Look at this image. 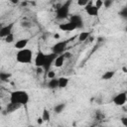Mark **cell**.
<instances>
[{
    "label": "cell",
    "instance_id": "cell-1",
    "mask_svg": "<svg viewBox=\"0 0 127 127\" xmlns=\"http://www.w3.org/2000/svg\"><path fill=\"white\" fill-rule=\"evenodd\" d=\"M30 100V95L25 90H14L10 94V102L18 105H26Z\"/></svg>",
    "mask_w": 127,
    "mask_h": 127
},
{
    "label": "cell",
    "instance_id": "cell-2",
    "mask_svg": "<svg viewBox=\"0 0 127 127\" xmlns=\"http://www.w3.org/2000/svg\"><path fill=\"white\" fill-rule=\"evenodd\" d=\"M33 60V52L29 49L20 50L16 53V61L20 64H31Z\"/></svg>",
    "mask_w": 127,
    "mask_h": 127
},
{
    "label": "cell",
    "instance_id": "cell-3",
    "mask_svg": "<svg viewBox=\"0 0 127 127\" xmlns=\"http://www.w3.org/2000/svg\"><path fill=\"white\" fill-rule=\"evenodd\" d=\"M70 3H71L70 1H66L64 4L58 5V8L56 9V18L58 20H64V19L67 18L68 14H69Z\"/></svg>",
    "mask_w": 127,
    "mask_h": 127
},
{
    "label": "cell",
    "instance_id": "cell-4",
    "mask_svg": "<svg viewBox=\"0 0 127 127\" xmlns=\"http://www.w3.org/2000/svg\"><path fill=\"white\" fill-rule=\"evenodd\" d=\"M66 48H67V41H60L52 47V53L56 54L57 56H61L64 52H66Z\"/></svg>",
    "mask_w": 127,
    "mask_h": 127
},
{
    "label": "cell",
    "instance_id": "cell-5",
    "mask_svg": "<svg viewBox=\"0 0 127 127\" xmlns=\"http://www.w3.org/2000/svg\"><path fill=\"white\" fill-rule=\"evenodd\" d=\"M57 55L54 54V53H50V54H47L46 55V61H45V64L43 66V69L44 71H46L47 73L50 71V68L52 65H54V63L57 59Z\"/></svg>",
    "mask_w": 127,
    "mask_h": 127
},
{
    "label": "cell",
    "instance_id": "cell-6",
    "mask_svg": "<svg viewBox=\"0 0 127 127\" xmlns=\"http://www.w3.org/2000/svg\"><path fill=\"white\" fill-rule=\"evenodd\" d=\"M112 102L116 106H123V105H125L126 102H127V93L126 92H119V93H117L112 98Z\"/></svg>",
    "mask_w": 127,
    "mask_h": 127
},
{
    "label": "cell",
    "instance_id": "cell-7",
    "mask_svg": "<svg viewBox=\"0 0 127 127\" xmlns=\"http://www.w3.org/2000/svg\"><path fill=\"white\" fill-rule=\"evenodd\" d=\"M69 22L72 23L76 29H81L83 27V20L80 15L78 14H73L69 17Z\"/></svg>",
    "mask_w": 127,
    "mask_h": 127
},
{
    "label": "cell",
    "instance_id": "cell-8",
    "mask_svg": "<svg viewBox=\"0 0 127 127\" xmlns=\"http://www.w3.org/2000/svg\"><path fill=\"white\" fill-rule=\"evenodd\" d=\"M84 9H85V12L89 16H98V14H99V9H97L94 6V3L92 1H89L88 4L84 7Z\"/></svg>",
    "mask_w": 127,
    "mask_h": 127
},
{
    "label": "cell",
    "instance_id": "cell-9",
    "mask_svg": "<svg viewBox=\"0 0 127 127\" xmlns=\"http://www.w3.org/2000/svg\"><path fill=\"white\" fill-rule=\"evenodd\" d=\"M46 55L47 54H44L42 51H39L36 58H35V65L37 67H42L44 66L45 64V61H46Z\"/></svg>",
    "mask_w": 127,
    "mask_h": 127
},
{
    "label": "cell",
    "instance_id": "cell-10",
    "mask_svg": "<svg viewBox=\"0 0 127 127\" xmlns=\"http://www.w3.org/2000/svg\"><path fill=\"white\" fill-rule=\"evenodd\" d=\"M13 26H14L13 23L8 24V25H5V26H2L1 29H0V37L2 39H5L7 36H9L10 34H12Z\"/></svg>",
    "mask_w": 127,
    "mask_h": 127
},
{
    "label": "cell",
    "instance_id": "cell-11",
    "mask_svg": "<svg viewBox=\"0 0 127 127\" xmlns=\"http://www.w3.org/2000/svg\"><path fill=\"white\" fill-rule=\"evenodd\" d=\"M59 28H60V30H62V31H64V32H70V31H73V30L76 29L75 26H74L72 23H70V22L64 23V24H60Z\"/></svg>",
    "mask_w": 127,
    "mask_h": 127
},
{
    "label": "cell",
    "instance_id": "cell-12",
    "mask_svg": "<svg viewBox=\"0 0 127 127\" xmlns=\"http://www.w3.org/2000/svg\"><path fill=\"white\" fill-rule=\"evenodd\" d=\"M28 43H29V40H28V39H21V40H18V41L15 43V48H16L18 51L24 50V49H26Z\"/></svg>",
    "mask_w": 127,
    "mask_h": 127
},
{
    "label": "cell",
    "instance_id": "cell-13",
    "mask_svg": "<svg viewBox=\"0 0 127 127\" xmlns=\"http://www.w3.org/2000/svg\"><path fill=\"white\" fill-rule=\"evenodd\" d=\"M48 87L50 89H56V88H59V78H52L49 80L48 82Z\"/></svg>",
    "mask_w": 127,
    "mask_h": 127
},
{
    "label": "cell",
    "instance_id": "cell-14",
    "mask_svg": "<svg viewBox=\"0 0 127 127\" xmlns=\"http://www.w3.org/2000/svg\"><path fill=\"white\" fill-rule=\"evenodd\" d=\"M20 107H21V105H18V104H15V103L10 102L6 106V111H7V113H12V112L16 111L17 109H19Z\"/></svg>",
    "mask_w": 127,
    "mask_h": 127
},
{
    "label": "cell",
    "instance_id": "cell-15",
    "mask_svg": "<svg viewBox=\"0 0 127 127\" xmlns=\"http://www.w3.org/2000/svg\"><path fill=\"white\" fill-rule=\"evenodd\" d=\"M64 61H65V59H64V57L63 55L58 56L57 59H56V61H55V63H54V65H55L56 67H61V66L64 65Z\"/></svg>",
    "mask_w": 127,
    "mask_h": 127
},
{
    "label": "cell",
    "instance_id": "cell-16",
    "mask_svg": "<svg viewBox=\"0 0 127 127\" xmlns=\"http://www.w3.org/2000/svg\"><path fill=\"white\" fill-rule=\"evenodd\" d=\"M68 78L65 76H62L59 78V88H64L68 84Z\"/></svg>",
    "mask_w": 127,
    "mask_h": 127
},
{
    "label": "cell",
    "instance_id": "cell-17",
    "mask_svg": "<svg viewBox=\"0 0 127 127\" xmlns=\"http://www.w3.org/2000/svg\"><path fill=\"white\" fill-rule=\"evenodd\" d=\"M64 108H65V103H64V102H62V103H58V104L55 105V107H54V111H55V113L60 114V113H62V112L64 110Z\"/></svg>",
    "mask_w": 127,
    "mask_h": 127
},
{
    "label": "cell",
    "instance_id": "cell-18",
    "mask_svg": "<svg viewBox=\"0 0 127 127\" xmlns=\"http://www.w3.org/2000/svg\"><path fill=\"white\" fill-rule=\"evenodd\" d=\"M114 74H115V71H114V70H107V71H105V72L102 74L101 78H102L103 80H108V79H111V78L114 76Z\"/></svg>",
    "mask_w": 127,
    "mask_h": 127
},
{
    "label": "cell",
    "instance_id": "cell-19",
    "mask_svg": "<svg viewBox=\"0 0 127 127\" xmlns=\"http://www.w3.org/2000/svg\"><path fill=\"white\" fill-rule=\"evenodd\" d=\"M89 36H90V33L89 32H81L78 35V41L79 42H84V41H86V40L89 39Z\"/></svg>",
    "mask_w": 127,
    "mask_h": 127
},
{
    "label": "cell",
    "instance_id": "cell-20",
    "mask_svg": "<svg viewBox=\"0 0 127 127\" xmlns=\"http://www.w3.org/2000/svg\"><path fill=\"white\" fill-rule=\"evenodd\" d=\"M42 118H43L44 121H50V119H51V114H50V111H49L47 108H45V109L43 110Z\"/></svg>",
    "mask_w": 127,
    "mask_h": 127
},
{
    "label": "cell",
    "instance_id": "cell-21",
    "mask_svg": "<svg viewBox=\"0 0 127 127\" xmlns=\"http://www.w3.org/2000/svg\"><path fill=\"white\" fill-rule=\"evenodd\" d=\"M9 77H10V73H8V72H5V71H1L0 72V79H1V81H8V79H9Z\"/></svg>",
    "mask_w": 127,
    "mask_h": 127
},
{
    "label": "cell",
    "instance_id": "cell-22",
    "mask_svg": "<svg viewBox=\"0 0 127 127\" xmlns=\"http://www.w3.org/2000/svg\"><path fill=\"white\" fill-rule=\"evenodd\" d=\"M119 16L123 20H127V7H124L121 9V11L119 12Z\"/></svg>",
    "mask_w": 127,
    "mask_h": 127
},
{
    "label": "cell",
    "instance_id": "cell-23",
    "mask_svg": "<svg viewBox=\"0 0 127 127\" xmlns=\"http://www.w3.org/2000/svg\"><path fill=\"white\" fill-rule=\"evenodd\" d=\"M21 27L24 28V29H30L32 27V23L29 22V21H23L21 23Z\"/></svg>",
    "mask_w": 127,
    "mask_h": 127
},
{
    "label": "cell",
    "instance_id": "cell-24",
    "mask_svg": "<svg viewBox=\"0 0 127 127\" xmlns=\"http://www.w3.org/2000/svg\"><path fill=\"white\" fill-rule=\"evenodd\" d=\"M4 41H5L6 43H8V44L13 43V42H14V35H13V33H12V34H10L9 36H7V37L4 39Z\"/></svg>",
    "mask_w": 127,
    "mask_h": 127
},
{
    "label": "cell",
    "instance_id": "cell-25",
    "mask_svg": "<svg viewBox=\"0 0 127 127\" xmlns=\"http://www.w3.org/2000/svg\"><path fill=\"white\" fill-rule=\"evenodd\" d=\"M112 4H113V1L112 0H104L103 1V6L105 8H109L110 6H112Z\"/></svg>",
    "mask_w": 127,
    "mask_h": 127
},
{
    "label": "cell",
    "instance_id": "cell-26",
    "mask_svg": "<svg viewBox=\"0 0 127 127\" xmlns=\"http://www.w3.org/2000/svg\"><path fill=\"white\" fill-rule=\"evenodd\" d=\"M93 3H94V6H95L97 9H100V8L103 6V1H101V0H96V1H94Z\"/></svg>",
    "mask_w": 127,
    "mask_h": 127
},
{
    "label": "cell",
    "instance_id": "cell-27",
    "mask_svg": "<svg viewBox=\"0 0 127 127\" xmlns=\"http://www.w3.org/2000/svg\"><path fill=\"white\" fill-rule=\"evenodd\" d=\"M95 118H96L97 120H101L102 118H104V114H103L102 112H100L99 110H97L96 113H95Z\"/></svg>",
    "mask_w": 127,
    "mask_h": 127
},
{
    "label": "cell",
    "instance_id": "cell-28",
    "mask_svg": "<svg viewBox=\"0 0 127 127\" xmlns=\"http://www.w3.org/2000/svg\"><path fill=\"white\" fill-rule=\"evenodd\" d=\"M88 2H89V1H87V0H78V1H77V4H78L79 6L85 7V6L88 4Z\"/></svg>",
    "mask_w": 127,
    "mask_h": 127
},
{
    "label": "cell",
    "instance_id": "cell-29",
    "mask_svg": "<svg viewBox=\"0 0 127 127\" xmlns=\"http://www.w3.org/2000/svg\"><path fill=\"white\" fill-rule=\"evenodd\" d=\"M47 75H48V77H49L50 79H52V78H55V77H56V72L53 71V70H50V71L47 73Z\"/></svg>",
    "mask_w": 127,
    "mask_h": 127
},
{
    "label": "cell",
    "instance_id": "cell-30",
    "mask_svg": "<svg viewBox=\"0 0 127 127\" xmlns=\"http://www.w3.org/2000/svg\"><path fill=\"white\" fill-rule=\"evenodd\" d=\"M63 56L64 57V59L66 60V59H69V58H71V53H69V52H64V54H63Z\"/></svg>",
    "mask_w": 127,
    "mask_h": 127
},
{
    "label": "cell",
    "instance_id": "cell-31",
    "mask_svg": "<svg viewBox=\"0 0 127 127\" xmlns=\"http://www.w3.org/2000/svg\"><path fill=\"white\" fill-rule=\"evenodd\" d=\"M120 120H121V123H122L125 127H127V117H122Z\"/></svg>",
    "mask_w": 127,
    "mask_h": 127
},
{
    "label": "cell",
    "instance_id": "cell-32",
    "mask_svg": "<svg viewBox=\"0 0 127 127\" xmlns=\"http://www.w3.org/2000/svg\"><path fill=\"white\" fill-rule=\"evenodd\" d=\"M43 121H44V120H43V118H42V117L38 118V123H39V124H42V123H43Z\"/></svg>",
    "mask_w": 127,
    "mask_h": 127
},
{
    "label": "cell",
    "instance_id": "cell-33",
    "mask_svg": "<svg viewBox=\"0 0 127 127\" xmlns=\"http://www.w3.org/2000/svg\"><path fill=\"white\" fill-rule=\"evenodd\" d=\"M123 70H124L125 72H127V69H126V67H123Z\"/></svg>",
    "mask_w": 127,
    "mask_h": 127
},
{
    "label": "cell",
    "instance_id": "cell-34",
    "mask_svg": "<svg viewBox=\"0 0 127 127\" xmlns=\"http://www.w3.org/2000/svg\"><path fill=\"white\" fill-rule=\"evenodd\" d=\"M125 32H126V33H127V26H126V27H125Z\"/></svg>",
    "mask_w": 127,
    "mask_h": 127
},
{
    "label": "cell",
    "instance_id": "cell-35",
    "mask_svg": "<svg viewBox=\"0 0 127 127\" xmlns=\"http://www.w3.org/2000/svg\"><path fill=\"white\" fill-rule=\"evenodd\" d=\"M23 127H34V126H23Z\"/></svg>",
    "mask_w": 127,
    "mask_h": 127
},
{
    "label": "cell",
    "instance_id": "cell-36",
    "mask_svg": "<svg viewBox=\"0 0 127 127\" xmlns=\"http://www.w3.org/2000/svg\"><path fill=\"white\" fill-rule=\"evenodd\" d=\"M125 7H127V3H126V6H125Z\"/></svg>",
    "mask_w": 127,
    "mask_h": 127
}]
</instances>
